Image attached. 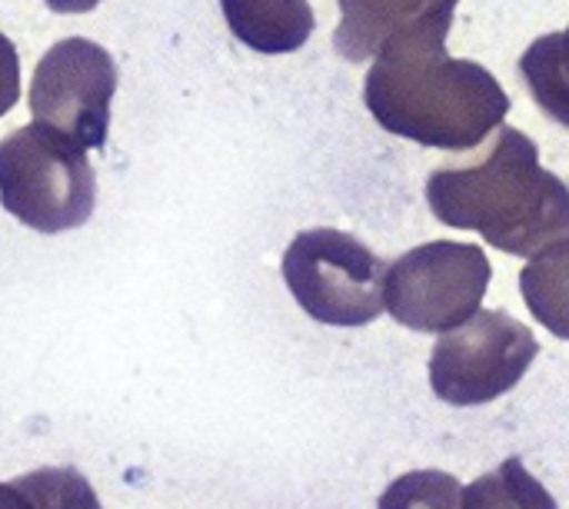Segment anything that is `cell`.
Returning a JSON list of instances; mask_svg holds the SVG:
<instances>
[{"label": "cell", "mask_w": 569, "mask_h": 509, "mask_svg": "<svg viewBox=\"0 0 569 509\" xmlns=\"http://www.w3.org/2000/svg\"><path fill=\"white\" fill-rule=\"evenodd\" d=\"M450 23H417L390 37L363 83L373 120L403 140L437 150H473L510 113L500 80L477 60L447 53Z\"/></svg>", "instance_id": "obj_1"}, {"label": "cell", "mask_w": 569, "mask_h": 509, "mask_svg": "<svg viewBox=\"0 0 569 509\" xmlns=\"http://www.w3.org/2000/svg\"><path fill=\"white\" fill-rule=\"evenodd\" d=\"M433 217L477 230L493 250L533 257L569 237V187L540 167L537 143L500 127L493 150L473 167H437L427 180Z\"/></svg>", "instance_id": "obj_2"}, {"label": "cell", "mask_w": 569, "mask_h": 509, "mask_svg": "<svg viewBox=\"0 0 569 509\" xmlns=\"http://www.w3.org/2000/svg\"><path fill=\"white\" fill-rule=\"evenodd\" d=\"M97 173L70 137L33 120L0 140V207L37 233H67L93 217Z\"/></svg>", "instance_id": "obj_3"}, {"label": "cell", "mask_w": 569, "mask_h": 509, "mask_svg": "<svg viewBox=\"0 0 569 509\" xmlns=\"http://www.w3.org/2000/svg\"><path fill=\"white\" fill-rule=\"evenodd\" d=\"M387 263L353 233L313 227L290 240L283 283L307 317L327 327H367L383 313Z\"/></svg>", "instance_id": "obj_4"}, {"label": "cell", "mask_w": 569, "mask_h": 509, "mask_svg": "<svg viewBox=\"0 0 569 509\" xmlns=\"http://www.w3.org/2000/svg\"><path fill=\"white\" fill-rule=\"evenodd\" d=\"M490 277V260L477 243L433 240L387 267L383 310L417 333L440 337L480 310Z\"/></svg>", "instance_id": "obj_5"}, {"label": "cell", "mask_w": 569, "mask_h": 509, "mask_svg": "<svg viewBox=\"0 0 569 509\" xmlns=\"http://www.w3.org/2000/svg\"><path fill=\"white\" fill-rule=\"evenodd\" d=\"M537 357L540 343L527 323L503 310H477L440 333L430 353V387L450 407H483L510 393Z\"/></svg>", "instance_id": "obj_6"}, {"label": "cell", "mask_w": 569, "mask_h": 509, "mask_svg": "<svg viewBox=\"0 0 569 509\" xmlns=\"http://www.w3.org/2000/svg\"><path fill=\"white\" fill-rule=\"evenodd\" d=\"M113 93V57L87 37H63L40 57L33 70L30 113L83 150H103Z\"/></svg>", "instance_id": "obj_7"}, {"label": "cell", "mask_w": 569, "mask_h": 509, "mask_svg": "<svg viewBox=\"0 0 569 509\" xmlns=\"http://www.w3.org/2000/svg\"><path fill=\"white\" fill-rule=\"evenodd\" d=\"M340 27L333 30V47L340 57L363 63L370 60L390 37L417 27V23H453V10L460 0H337Z\"/></svg>", "instance_id": "obj_8"}, {"label": "cell", "mask_w": 569, "mask_h": 509, "mask_svg": "<svg viewBox=\"0 0 569 509\" xmlns=\"http://www.w3.org/2000/svg\"><path fill=\"white\" fill-rule=\"evenodd\" d=\"M230 33L257 53H293L313 27L310 0H220Z\"/></svg>", "instance_id": "obj_9"}, {"label": "cell", "mask_w": 569, "mask_h": 509, "mask_svg": "<svg viewBox=\"0 0 569 509\" xmlns=\"http://www.w3.org/2000/svg\"><path fill=\"white\" fill-rule=\"evenodd\" d=\"M530 313L560 340H569V237L530 257L520 273Z\"/></svg>", "instance_id": "obj_10"}, {"label": "cell", "mask_w": 569, "mask_h": 509, "mask_svg": "<svg viewBox=\"0 0 569 509\" xmlns=\"http://www.w3.org/2000/svg\"><path fill=\"white\" fill-rule=\"evenodd\" d=\"M520 77L537 107L560 127H569V27L563 33H543L527 47Z\"/></svg>", "instance_id": "obj_11"}, {"label": "cell", "mask_w": 569, "mask_h": 509, "mask_svg": "<svg viewBox=\"0 0 569 509\" xmlns=\"http://www.w3.org/2000/svg\"><path fill=\"white\" fill-rule=\"evenodd\" d=\"M463 509H560L550 490L523 467V460L510 457L497 470L477 477L463 490Z\"/></svg>", "instance_id": "obj_12"}, {"label": "cell", "mask_w": 569, "mask_h": 509, "mask_svg": "<svg viewBox=\"0 0 569 509\" xmlns=\"http://www.w3.org/2000/svg\"><path fill=\"white\" fill-rule=\"evenodd\" d=\"M30 509H103L90 480L70 467H47L13 480Z\"/></svg>", "instance_id": "obj_13"}, {"label": "cell", "mask_w": 569, "mask_h": 509, "mask_svg": "<svg viewBox=\"0 0 569 509\" xmlns=\"http://www.w3.org/2000/svg\"><path fill=\"white\" fill-rule=\"evenodd\" d=\"M377 509H463V487L443 470H413L393 480Z\"/></svg>", "instance_id": "obj_14"}, {"label": "cell", "mask_w": 569, "mask_h": 509, "mask_svg": "<svg viewBox=\"0 0 569 509\" xmlns=\"http://www.w3.org/2000/svg\"><path fill=\"white\" fill-rule=\"evenodd\" d=\"M20 100V57L7 33H0V117Z\"/></svg>", "instance_id": "obj_15"}, {"label": "cell", "mask_w": 569, "mask_h": 509, "mask_svg": "<svg viewBox=\"0 0 569 509\" xmlns=\"http://www.w3.org/2000/svg\"><path fill=\"white\" fill-rule=\"evenodd\" d=\"M53 13H90L100 0H43Z\"/></svg>", "instance_id": "obj_16"}, {"label": "cell", "mask_w": 569, "mask_h": 509, "mask_svg": "<svg viewBox=\"0 0 569 509\" xmlns=\"http://www.w3.org/2000/svg\"><path fill=\"white\" fill-rule=\"evenodd\" d=\"M0 509H30L27 500H23V493L13 487V480L10 483H0Z\"/></svg>", "instance_id": "obj_17"}]
</instances>
